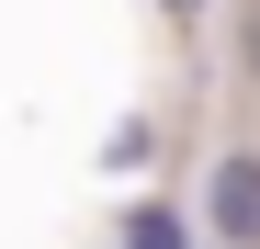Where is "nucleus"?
I'll list each match as a JSON object with an SVG mask.
<instances>
[{"mask_svg":"<svg viewBox=\"0 0 260 249\" xmlns=\"http://www.w3.org/2000/svg\"><path fill=\"white\" fill-rule=\"evenodd\" d=\"M204 227H215V249H260V159L249 147H226L204 170Z\"/></svg>","mask_w":260,"mask_h":249,"instance_id":"1","label":"nucleus"},{"mask_svg":"<svg viewBox=\"0 0 260 249\" xmlns=\"http://www.w3.org/2000/svg\"><path fill=\"white\" fill-rule=\"evenodd\" d=\"M124 249H192L181 215H158V204H136V227H124Z\"/></svg>","mask_w":260,"mask_h":249,"instance_id":"2","label":"nucleus"}]
</instances>
